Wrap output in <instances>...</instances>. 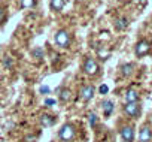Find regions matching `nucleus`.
Returning a JSON list of instances; mask_svg holds the SVG:
<instances>
[{
	"mask_svg": "<svg viewBox=\"0 0 152 142\" xmlns=\"http://www.w3.org/2000/svg\"><path fill=\"white\" fill-rule=\"evenodd\" d=\"M75 136H76V129L72 123H66V124L61 126V129L58 132V138L63 142H70Z\"/></svg>",
	"mask_w": 152,
	"mask_h": 142,
	"instance_id": "1",
	"label": "nucleus"
},
{
	"mask_svg": "<svg viewBox=\"0 0 152 142\" xmlns=\"http://www.w3.org/2000/svg\"><path fill=\"white\" fill-rule=\"evenodd\" d=\"M99 69H100V66H99V63H97L94 58L88 57V58L84 61V72H85L87 75L94 77V75L99 72Z\"/></svg>",
	"mask_w": 152,
	"mask_h": 142,
	"instance_id": "2",
	"label": "nucleus"
},
{
	"mask_svg": "<svg viewBox=\"0 0 152 142\" xmlns=\"http://www.w3.org/2000/svg\"><path fill=\"white\" fill-rule=\"evenodd\" d=\"M54 39H55V43L58 46H61V48H67L69 43H70V36H69V33L66 30H58L55 33V38Z\"/></svg>",
	"mask_w": 152,
	"mask_h": 142,
	"instance_id": "3",
	"label": "nucleus"
},
{
	"mask_svg": "<svg viewBox=\"0 0 152 142\" xmlns=\"http://www.w3.org/2000/svg\"><path fill=\"white\" fill-rule=\"evenodd\" d=\"M124 112H125L128 117L136 118V117L140 115V112H142V106L139 105V102H134V103H125V106H124Z\"/></svg>",
	"mask_w": 152,
	"mask_h": 142,
	"instance_id": "4",
	"label": "nucleus"
},
{
	"mask_svg": "<svg viewBox=\"0 0 152 142\" xmlns=\"http://www.w3.org/2000/svg\"><path fill=\"white\" fill-rule=\"evenodd\" d=\"M149 51H151V43L148 40H145V39L143 40H139L137 45H136V48H134V52H136L137 57H145Z\"/></svg>",
	"mask_w": 152,
	"mask_h": 142,
	"instance_id": "5",
	"label": "nucleus"
},
{
	"mask_svg": "<svg viewBox=\"0 0 152 142\" xmlns=\"http://www.w3.org/2000/svg\"><path fill=\"white\" fill-rule=\"evenodd\" d=\"M94 94H96V88H94L93 85H90V84L84 85V87L81 88V91H79V97H81L84 102H90V100L94 97Z\"/></svg>",
	"mask_w": 152,
	"mask_h": 142,
	"instance_id": "6",
	"label": "nucleus"
},
{
	"mask_svg": "<svg viewBox=\"0 0 152 142\" xmlns=\"http://www.w3.org/2000/svg\"><path fill=\"white\" fill-rule=\"evenodd\" d=\"M119 133H121V138H122L124 142H133L134 141V127L133 126H124L119 130Z\"/></svg>",
	"mask_w": 152,
	"mask_h": 142,
	"instance_id": "7",
	"label": "nucleus"
},
{
	"mask_svg": "<svg viewBox=\"0 0 152 142\" xmlns=\"http://www.w3.org/2000/svg\"><path fill=\"white\" fill-rule=\"evenodd\" d=\"M55 123H57V118L54 115H49V114H42L40 115V124L43 127H52Z\"/></svg>",
	"mask_w": 152,
	"mask_h": 142,
	"instance_id": "8",
	"label": "nucleus"
},
{
	"mask_svg": "<svg viewBox=\"0 0 152 142\" xmlns=\"http://www.w3.org/2000/svg\"><path fill=\"white\" fill-rule=\"evenodd\" d=\"M152 139V132L148 126H143L139 132V141L140 142H149Z\"/></svg>",
	"mask_w": 152,
	"mask_h": 142,
	"instance_id": "9",
	"label": "nucleus"
},
{
	"mask_svg": "<svg viewBox=\"0 0 152 142\" xmlns=\"http://www.w3.org/2000/svg\"><path fill=\"white\" fill-rule=\"evenodd\" d=\"M72 96H73V93H72V90H70V88H67V87H63V88L60 90V94H58V99H60V102H63V103H66V102H69V100L72 99Z\"/></svg>",
	"mask_w": 152,
	"mask_h": 142,
	"instance_id": "10",
	"label": "nucleus"
},
{
	"mask_svg": "<svg viewBox=\"0 0 152 142\" xmlns=\"http://www.w3.org/2000/svg\"><path fill=\"white\" fill-rule=\"evenodd\" d=\"M125 102H127V103H134V102H139V93H137L134 88L127 90V93H125Z\"/></svg>",
	"mask_w": 152,
	"mask_h": 142,
	"instance_id": "11",
	"label": "nucleus"
},
{
	"mask_svg": "<svg viewBox=\"0 0 152 142\" xmlns=\"http://www.w3.org/2000/svg\"><path fill=\"white\" fill-rule=\"evenodd\" d=\"M102 109H103L104 117H109L113 112V102L112 100H103L102 102Z\"/></svg>",
	"mask_w": 152,
	"mask_h": 142,
	"instance_id": "12",
	"label": "nucleus"
},
{
	"mask_svg": "<svg viewBox=\"0 0 152 142\" xmlns=\"http://www.w3.org/2000/svg\"><path fill=\"white\" fill-rule=\"evenodd\" d=\"M64 5H66V0H51V9L55 12L63 11Z\"/></svg>",
	"mask_w": 152,
	"mask_h": 142,
	"instance_id": "13",
	"label": "nucleus"
},
{
	"mask_svg": "<svg viewBox=\"0 0 152 142\" xmlns=\"http://www.w3.org/2000/svg\"><path fill=\"white\" fill-rule=\"evenodd\" d=\"M133 70H134V64H131V63H127V64L121 66V74L124 77H130L133 74Z\"/></svg>",
	"mask_w": 152,
	"mask_h": 142,
	"instance_id": "14",
	"label": "nucleus"
},
{
	"mask_svg": "<svg viewBox=\"0 0 152 142\" xmlns=\"http://www.w3.org/2000/svg\"><path fill=\"white\" fill-rule=\"evenodd\" d=\"M115 27H116V30H125L127 27H128V20L127 18H118L116 21H115Z\"/></svg>",
	"mask_w": 152,
	"mask_h": 142,
	"instance_id": "15",
	"label": "nucleus"
},
{
	"mask_svg": "<svg viewBox=\"0 0 152 142\" xmlns=\"http://www.w3.org/2000/svg\"><path fill=\"white\" fill-rule=\"evenodd\" d=\"M34 3H36V0H21V8L30 9V8L34 6Z\"/></svg>",
	"mask_w": 152,
	"mask_h": 142,
	"instance_id": "16",
	"label": "nucleus"
},
{
	"mask_svg": "<svg viewBox=\"0 0 152 142\" xmlns=\"http://www.w3.org/2000/svg\"><path fill=\"white\" fill-rule=\"evenodd\" d=\"M88 121H90L91 127H94L96 123H97V115H96L94 112H90V115H88Z\"/></svg>",
	"mask_w": 152,
	"mask_h": 142,
	"instance_id": "17",
	"label": "nucleus"
},
{
	"mask_svg": "<svg viewBox=\"0 0 152 142\" xmlns=\"http://www.w3.org/2000/svg\"><path fill=\"white\" fill-rule=\"evenodd\" d=\"M107 91H109V87H107L106 84H102V85L99 87V93H100V94H106Z\"/></svg>",
	"mask_w": 152,
	"mask_h": 142,
	"instance_id": "18",
	"label": "nucleus"
},
{
	"mask_svg": "<svg viewBox=\"0 0 152 142\" xmlns=\"http://www.w3.org/2000/svg\"><path fill=\"white\" fill-rule=\"evenodd\" d=\"M33 55L37 57V58H42V57H43V51H42L40 48H36V49L33 51Z\"/></svg>",
	"mask_w": 152,
	"mask_h": 142,
	"instance_id": "19",
	"label": "nucleus"
},
{
	"mask_svg": "<svg viewBox=\"0 0 152 142\" xmlns=\"http://www.w3.org/2000/svg\"><path fill=\"white\" fill-rule=\"evenodd\" d=\"M40 93H42V94H48V93H51V88L46 87V85H42V87H40Z\"/></svg>",
	"mask_w": 152,
	"mask_h": 142,
	"instance_id": "20",
	"label": "nucleus"
},
{
	"mask_svg": "<svg viewBox=\"0 0 152 142\" xmlns=\"http://www.w3.org/2000/svg\"><path fill=\"white\" fill-rule=\"evenodd\" d=\"M45 105H48V106L51 105V106H52V105H55V100H54V99H46V100H45Z\"/></svg>",
	"mask_w": 152,
	"mask_h": 142,
	"instance_id": "21",
	"label": "nucleus"
},
{
	"mask_svg": "<svg viewBox=\"0 0 152 142\" xmlns=\"http://www.w3.org/2000/svg\"><path fill=\"white\" fill-rule=\"evenodd\" d=\"M99 55H100V57H102V60H106V58H107V57H109V54H104V52H103V51H99Z\"/></svg>",
	"mask_w": 152,
	"mask_h": 142,
	"instance_id": "22",
	"label": "nucleus"
},
{
	"mask_svg": "<svg viewBox=\"0 0 152 142\" xmlns=\"http://www.w3.org/2000/svg\"><path fill=\"white\" fill-rule=\"evenodd\" d=\"M5 20V11L3 9H0V23H2Z\"/></svg>",
	"mask_w": 152,
	"mask_h": 142,
	"instance_id": "23",
	"label": "nucleus"
},
{
	"mask_svg": "<svg viewBox=\"0 0 152 142\" xmlns=\"http://www.w3.org/2000/svg\"><path fill=\"white\" fill-rule=\"evenodd\" d=\"M11 64H12V61L6 57V58H5V66H11Z\"/></svg>",
	"mask_w": 152,
	"mask_h": 142,
	"instance_id": "24",
	"label": "nucleus"
},
{
	"mask_svg": "<svg viewBox=\"0 0 152 142\" xmlns=\"http://www.w3.org/2000/svg\"><path fill=\"white\" fill-rule=\"evenodd\" d=\"M136 2H139L140 5H146V0H136Z\"/></svg>",
	"mask_w": 152,
	"mask_h": 142,
	"instance_id": "25",
	"label": "nucleus"
}]
</instances>
